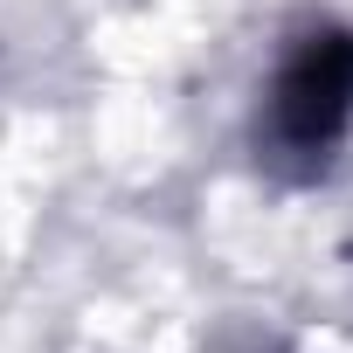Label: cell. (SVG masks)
Listing matches in <instances>:
<instances>
[{
    "label": "cell",
    "mask_w": 353,
    "mask_h": 353,
    "mask_svg": "<svg viewBox=\"0 0 353 353\" xmlns=\"http://www.w3.org/2000/svg\"><path fill=\"white\" fill-rule=\"evenodd\" d=\"M353 125V35H312L263 97V152L319 166Z\"/></svg>",
    "instance_id": "6da1fadb"
}]
</instances>
